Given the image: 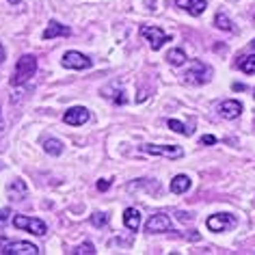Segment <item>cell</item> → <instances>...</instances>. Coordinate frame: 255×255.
Instances as JSON below:
<instances>
[{"label": "cell", "mask_w": 255, "mask_h": 255, "mask_svg": "<svg viewBox=\"0 0 255 255\" xmlns=\"http://www.w3.org/2000/svg\"><path fill=\"white\" fill-rule=\"evenodd\" d=\"M37 72V59L33 54H24L20 56V61H17L15 65V74L13 78H11V85L17 87V85H24V82H28L30 78L35 76Z\"/></svg>", "instance_id": "1"}, {"label": "cell", "mask_w": 255, "mask_h": 255, "mask_svg": "<svg viewBox=\"0 0 255 255\" xmlns=\"http://www.w3.org/2000/svg\"><path fill=\"white\" fill-rule=\"evenodd\" d=\"M210 78H212V67L203 61H193L186 69V74H184V80L188 85H206Z\"/></svg>", "instance_id": "2"}, {"label": "cell", "mask_w": 255, "mask_h": 255, "mask_svg": "<svg viewBox=\"0 0 255 255\" xmlns=\"http://www.w3.org/2000/svg\"><path fill=\"white\" fill-rule=\"evenodd\" d=\"M13 225L17 229H26L28 234L33 236H46L48 225L41 219H35V216H24V214H15L13 216Z\"/></svg>", "instance_id": "3"}, {"label": "cell", "mask_w": 255, "mask_h": 255, "mask_svg": "<svg viewBox=\"0 0 255 255\" xmlns=\"http://www.w3.org/2000/svg\"><path fill=\"white\" fill-rule=\"evenodd\" d=\"M141 35L149 41L151 50H160L162 43L171 41V35H167L162 28H158V26H141Z\"/></svg>", "instance_id": "4"}, {"label": "cell", "mask_w": 255, "mask_h": 255, "mask_svg": "<svg viewBox=\"0 0 255 255\" xmlns=\"http://www.w3.org/2000/svg\"><path fill=\"white\" fill-rule=\"evenodd\" d=\"M63 67H67V69H89L93 65V61L89 59V56H85L82 52H76V50H69V52L63 54Z\"/></svg>", "instance_id": "5"}, {"label": "cell", "mask_w": 255, "mask_h": 255, "mask_svg": "<svg viewBox=\"0 0 255 255\" xmlns=\"http://www.w3.org/2000/svg\"><path fill=\"white\" fill-rule=\"evenodd\" d=\"M0 253H7V255H39L41 251L33 245V242L17 240V242H9V245H4Z\"/></svg>", "instance_id": "6"}, {"label": "cell", "mask_w": 255, "mask_h": 255, "mask_svg": "<svg viewBox=\"0 0 255 255\" xmlns=\"http://www.w3.org/2000/svg\"><path fill=\"white\" fill-rule=\"evenodd\" d=\"M145 154L151 156H164V158H182L184 149L177 147V145H145L143 147Z\"/></svg>", "instance_id": "7"}, {"label": "cell", "mask_w": 255, "mask_h": 255, "mask_svg": "<svg viewBox=\"0 0 255 255\" xmlns=\"http://www.w3.org/2000/svg\"><path fill=\"white\" fill-rule=\"evenodd\" d=\"M206 225L210 232H227L236 225V216L234 214H214L206 221Z\"/></svg>", "instance_id": "8"}, {"label": "cell", "mask_w": 255, "mask_h": 255, "mask_svg": "<svg viewBox=\"0 0 255 255\" xmlns=\"http://www.w3.org/2000/svg\"><path fill=\"white\" fill-rule=\"evenodd\" d=\"M169 229H171V219L167 214H154L145 223V232L147 234H162V232H169Z\"/></svg>", "instance_id": "9"}, {"label": "cell", "mask_w": 255, "mask_h": 255, "mask_svg": "<svg viewBox=\"0 0 255 255\" xmlns=\"http://www.w3.org/2000/svg\"><path fill=\"white\" fill-rule=\"evenodd\" d=\"M63 119H65V124H69V126H85L87 121L91 119V113H89L85 106H74L65 113Z\"/></svg>", "instance_id": "10"}, {"label": "cell", "mask_w": 255, "mask_h": 255, "mask_svg": "<svg viewBox=\"0 0 255 255\" xmlns=\"http://www.w3.org/2000/svg\"><path fill=\"white\" fill-rule=\"evenodd\" d=\"M219 113L225 119H236V117H240V113H242V104L238 100H225V102H221Z\"/></svg>", "instance_id": "11"}, {"label": "cell", "mask_w": 255, "mask_h": 255, "mask_svg": "<svg viewBox=\"0 0 255 255\" xmlns=\"http://www.w3.org/2000/svg\"><path fill=\"white\" fill-rule=\"evenodd\" d=\"M175 4L190 15H201L206 11V0H175Z\"/></svg>", "instance_id": "12"}, {"label": "cell", "mask_w": 255, "mask_h": 255, "mask_svg": "<svg viewBox=\"0 0 255 255\" xmlns=\"http://www.w3.org/2000/svg\"><path fill=\"white\" fill-rule=\"evenodd\" d=\"M72 35V30L67 26H63L59 22H50L46 30H43V39H54V37H69Z\"/></svg>", "instance_id": "13"}, {"label": "cell", "mask_w": 255, "mask_h": 255, "mask_svg": "<svg viewBox=\"0 0 255 255\" xmlns=\"http://www.w3.org/2000/svg\"><path fill=\"white\" fill-rule=\"evenodd\" d=\"M124 223L130 232H138V227H141V212L136 208H128L124 212Z\"/></svg>", "instance_id": "14"}, {"label": "cell", "mask_w": 255, "mask_h": 255, "mask_svg": "<svg viewBox=\"0 0 255 255\" xmlns=\"http://www.w3.org/2000/svg\"><path fill=\"white\" fill-rule=\"evenodd\" d=\"M190 186H193V182H190L188 175H175L173 182H171V193L182 195V193H186Z\"/></svg>", "instance_id": "15"}, {"label": "cell", "mask_w": 255, "mask_h": 255, "mask_svg": "<svg viewBox=\"0 0 255 255\" xmlns=\"http://www.w3.org/2000/svg\"><path fill=\"white\" fill-rule=\"evenodd\" d=\"M167 61L171 63V65H175V67H182L184 63H186V52L180 48H173V50H169V54H167Z\"/></svg>", "instance_id": "16"}, {"label": "cell", "mask_w": 255, "mask_h": 255, "mask_svg": "<svg viewBox=\"0 0 255 255\" xmlns=\"http://www.w3.org/2000/svg\"><path fill=\"white\" fill-rule=\"evenodd\" d=\"M7 193H9V197H11V199H13V201H20L22 197L26 195V184L20 182V180H15V182L9 186Z\"/></svg>", "instance_id": "17"}, {"label": "cell", "mask_w": 255, "mask_h": 255, "mask_svg": "<svg viewBox=\"0 0 255 255\" xmlns=\"http://www.w3.org/2000/svg\"><path fill=\"white\" fill-rule=\"evenodd\" d=\"M43 151L50 156H61L63 154V143L56 141V138H48V141H43Z\"/></svg>", "instance_id": "18"}, {"label": "cell", "mask_w": 255, "mask_h": 255, "mask_svg": "<svg viewBox=\"0 0 255 255\" xmlns=\"http://www.w3.org/2000/svg\"><path fill=\"white\" fill-rule=\"evenodd\" d=\"M238 67L245 74H255V54H249V56H242V59H238Z\"/></svg>", "instance_id": "19"}, {"label": "cell", "mask_w": 255, "mask_h": 255, "mask_svg": "<svg viewBox=\"0 0 255 255\" xmlns=\"http://www.w3.org/2000/svg\"><path fill=\"white\" fill-rule=\"evenodd\" d=\"M214 26L216 28H221V30H234V24H232V20L223 13V11H219V13L214 15Z\"/></svg>", "instance_id": "20"}, {"label": "cell", "mask_w": 255, "mask_h": 255, "mask_svg": "<svg viewBox=\"0 0 255 255\" xmlns=\"http://www.w3.org/2000/svg\"><path fill=\"white\" fill-rule=\"evenodd\" d=\"M169 128H171V130H175V132H180V134H186V136L193 132V130H188V128L184 126L182 121H177V119H169Z\"/></svg>", "instance_id": "21"}, {"label": "cell", "mask_w": 255, "mask_h": 255, "mask_svg": "<svg viewBox=\"0 0 255 255\" xmlns=\"http://www.w3.org/2000/svg\"><path fill=\"white\" fill-rule=\"evenodd\" d=\"M91 223H93V227H106V225H108V214L95 212V214L91 216Z\"/></svg>", "instance_id": "22"}, {"label": "cell", "mask_w": 255, "mask_h": 255, "mask_svg": "<svg viewBox=\"0 0 255 255\" xmlns=\"http://www.w3.org/2000/svg\"><path fill=\"white\" fill-rule=\"evenodd\" d=\"M74 253H76V255H93V253H95V247L91 245V242H82L80 247L74 249Z\"/></svg>", "instance_id": "23"}, {"label": "cell", "mask_w": 255, "mask_h": 255, "mask_svg": "<svg viewBox=\"0 0 255 255\" xmlns=\"http://www.w3.org/2000/svg\"><path fill=\"white\" fill-rule=\"evenodd\" d=\"M9 216H11V210L9 208L0 210V229H4V225H7V221H9Z\"/></svg>", "instance_id": "24"}, {"label": "cell", "mask_w": 255, "mask_h": 255, "mask_svg": "<svg viewBox=\"0 0 255 255\" xmlns=\"http://www.w3.org/2000/svg\"><path fill=\"white\" fill-rule=\"evenodd\" d=\"M108 188H111V182H108V180H98V190L104 193V190H108Z\"/></svg>", "instance_id": "25"}, {"label": "cell", "mask_w": 255, "mask_h": 255, "mask_svg": "<svg viewBox=\"0 0 255 255\" xmlns=\"http://www.w3.org/2000/svg\"><path fill=\"white\" fill-rule=\"evenodd\" d=\"M201 143H203V145H214V143H216V138H214L212 134H206V136L201 138Z\"/></svg>", "instance_id": "26"}, {"label": "cell", "mask_w": 255, "mask_h": 255, "mask_svg": "<svg viewBox=\"0 0 255 255\" xmlns=\"http://www.w3.org/2000/svg\"><path fill=\"white\" fill-rule=\"evenodd\" d=\"M4 59H7V50H4V46L0 43V63H2Z\"/></svg>", "instance_id": "27"}, {"label": "cell", "mask_w": 255, "mask_h": 255, "mask_svg": "<svg viewBox=\"0 0 255 255\" xmlns=\"http://www.w3.org/2000/svg\"><path fill=\"white\" fill-rule=\"evenodd\" d=\"M4 130V117H2V106H0V132Z\"/></svg>", "instance_id": "28"}, {"label": "cell", "mask_w": 255, "mask_h": 255, "mask_svg": "<svg viewBox=\"0 0 255 255\" xmlns=\"http://www.w3.org/2000/svg\"><path fill=\"white\" fill-rule=\"evenodd\" d=\"M9 2H11V4H17V2H22V0H9Z\"/></svg>", "instance_id": "29"}, {"label": "cell", "mask_w": 255, "mask_h": 255, "mask_svg": "<svg viewBox=\"0 0 255 255\" xmlns=\"http://www.w3.org/2000/svg\"><path fill=\"white\" fill-rule=\"evenodd\" d=\"M251 48H253V50H255V39H253V41H251Z\"/></svg>", "instance_id": "30"}]
</instances>
